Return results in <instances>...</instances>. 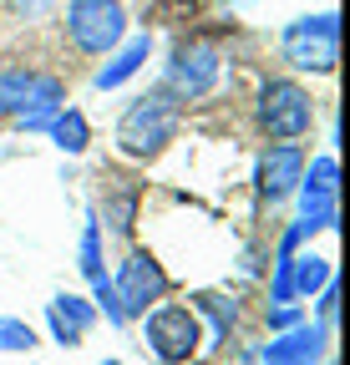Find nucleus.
<instances>
[{"mask_svg": "<svg viewBox=\"0 0 350 365\" xmlns=\"http://www.w3.org/2000/svg\"><path fill=\"white\" fill-rule=\"evenodd\" d=\"M173 137H178V102H173L168 91L138 97L117 122V148L127 158H158Z\"/></svg>", "mask_w": 350, "mask_h": 365, "instance_id": "obj_1", "label": "nucleus"}, {"mask_svg": "<svg viewBox=\"0 0 350 365\" xmlns=\"http://www.w3.org/2000/svg\"><path fill=\"white\" fill-rule=\"evenodd\" d=\"M279 51L294 71H310V76H330L340 61V16L320 11V16H299L284 26L279 36Z\"/></svg>", "mask_w": 350, "mask_h": 365, "instance_id": "obj_2", "label": "nucleus"}, {"mask_svg": "<svg viewBox=\"0 0 350 365\" xmlns=\"http://www.w3.org/2000/svg\"><path fill=\"white\" fill-rule=\"evenodd\" d=\"M254 117H259V127H264V137H274V143H294V137H304L315 127V102H310V91H304L299 81L274 76V81L259 86Z\"/></svg>", "mask_w": 350, "mask_h": 365, "instance_id": "obj_3", "label": "nucleus"}, {"mask_svg": "<svg viewBox=\"0 0 350 365\" xmlns=\"http://www.w3.org/2000/svg\"><path fill=\"white\" fill-rule=\"evenodd\" d=\"M143 335H148V350L163 360V365H188L203 345V325L188 304H153L143 309Z\"/></svg>", "mask_w": 350, "mask_h": 365, "instance_id": "obj_4", "label": "nucleus"}, {"mask_svg": "<svg viewBox=\"0 0 350 365\" xmlns=\"http://www.w3.org/2000/svg\"><path fill=\"white\" fill-rule=\"evenodd\" d=\"M66 36L81 56H107L127 36V11L122 0H71L66 6Z\"/></svg>", "mask_w": 350, "mask_h": 365, "instance_id": "obj_5", "label": "nucleus"}, {"mask_svg": "<svg viewBox=\"0 0 350 365\" xmlns=\"http://www.w3.org/2000/svg\"><path fill=\"white\" fill-rule=\"evenodd\" d=\"M66 107V81L51 71L6 66L0 71V117H26V112H61Z\"/></svg>", "mask_w": 350, "mask_h": 365, "instance_id": "obj_6", "label": "nucleus"}, {"mask_svg": "<svg viewBox=\"0 0 350 365\" xmlns=\"http://www.w3.org/2000/svg\"><path fill=\"white\" fill-rule=\"evenodd\" d=\"M218 71H224V56H218L213 41H188L173 51L168 61V76H163V91L173 102H198L218 86Z\"/></svg>", "mask_w": 350, "mask_h": 365, "instance_id": "obj_7", "label": "nucleus"}, {"mask_svg": "<svg viewBox=\"0 0 350 365\" xmlns=\"http://www.w3.org/2000/svg\"><path fill=\"white\" fill-rule=\"evenodd\" d=\"M112 289H117V299H122L127 319H133V314H143L148 304H158V299L168 294V274H163V264H158L148 249H133V254L117 264Z\"/></svg>", "mask_w": 350, "mask_h": 365, "instance_id": "obj_8", "label": "nucleus"}, {"mask_svg": "<svg viewBox=\"0 0 350 365\" xmlns=\"http://www.w3.org/2000/svg\"><path fill=\"white\" fill-rule=\"evenodd\" d=\"M299 173H304V148L299 143H274V148H264V158L254 168V188L264 203H284L299 188Z\"/></svg>", "mask_w": 350, "mask_h": 365, "instance_id": "obj_9", "label": "nucleus"}, {"mask_svg": "<svg viewBox=\"0 0 350 365\" xmlns=\"http://www.w3.org/2000/svg\"><path fill=\"white\" fill-rule=\"evenodd\" d=\"M325 350H330V330L320 325V319H315V325H310V319H299V325L269 335L264 365H320Z\"/></svg>", "mask_w": 350, "mask_h": 365, "instance_id": "obj_10", "label": "nucleus"}, {"mask_svg": "<svg viewBox=\"0 0 350 365\" xmlns=\"http://www.w3.org/2000/svg\"><path fill=\"white\" fill-rule=\"evenodd\" d=\"M46 325H51V340L61 350H76L86 340V330L97 325V304L92 299H81V294H56L46 304Z\"/></svg>", "mask_w": 350, "mask_h": 365, "instance_id": "obj_11", "label": "nucleus"}, {"mask_svg": "<svg viewBox=\"0 0 350 365\" xmlns=\"http://www.w3.org/2000/svg\"><path fill=\"white\" fill-rule=\"evenodd\" d=\"M112 61L97 71V91H117L122 81H133L143 66H148V56H153V36L143 31V36H122V46L117 51H107Z\"/></svg>", "mask_w": 350, "mask_h": 365, "instance_id": "obj_12", "label": "nucleus"}, {"mask_svg": "<svg viewBox=\"0 0 350 365\" xmlns=\"http://www.w3.org/2000/svg\"><path fill=\"white\" fill-rule=\"evenodd\" d=\"M46 137H51V143H56L66 158H81V153H86V143H92V127H86V117H81L76 107H61V112L51 117Z\"/></svg>", "mask_w": 350, "mask_h": 365, "instance_id": "obj_13", "label": "nucleus"}, {"mask_svg": "<svg viewBox=\"0 0 350 365\" xmlns=\"http://www.w3.org/2000/svg\"><path fill=\"white\" fill-rule=\"evenodd\" d=\"M289 274H294V299H315L335 269H330V259H320V254H294V259H289Z\"/></svg>", "mask_w": 350, "mask_h": 365, "instance_id": "obj_14", "label": "nucleus"}, {"mask_svg": "<svg viewBox=\"0 0 350 365\" xmlns=\"http://www.w3.org/2000/svg\"><path fill=\"white\" fill-rule=\"evenodd\" d=\"M193 314H208V319H213V345H224L229 330H234V319H239L234 299H224V294H198V309H193Z\"/></svg>", "mask_w": 350, "mask_h": 365, "instance_id": "obj_15", "label": "nucleus"}, {"mask_svg": "<svg viewBox=\"0 0 350 365\" xmlns=\"http://www.w3.org/2000/svg\"><path fill=\"white\" fill-rule=\"evenodd\" d=\"M76 259H81L76 269L86 274V279H97V274H107V269H102V223H97V218L81 228V249H76Z\"/></svg>", "mask_w": 350, "mask_h": 365, "instance_id": "obj_16", "label": "nucleus"}, {"mask_svg": "<svg viewBox=\"0 0 350 365\" xmlns=\"http://www.w3.org/2000/svg\"><path fill=\"white\" fill-rule=\"evenodd\" d=\"M107 223H112V234H133V223H138V188L133 182H122V193L107 203Z\"/></svg>", "mask_w": 350, "mask_h": 365, "instance_id": "obj_17", "label": "nucleus"}, {"mask_svg": "<svg viewBox=\"0 0 350 365\" xmlns=\"http://www.w3.org/2000/svg\"><path fill=\"white\" fill-rule=\"evenodd\" d=\"M86 284H92V304L107 314V325H112V330H122V325H127V309H122V299H117L112 279H107V274H97V279H86Z\"/></svg>", "mask_w": 350, "mask_h": 365, "instance_id": "obj_18", "label": "nucleus"}, {"mask_svg": "<svg viewBox=\"0 0 350 365\" xmlns=\"http://www.w3.org/2000/svg\"><path fill=\"white\" fill-rule=\"evenodd\" d=\"M0 350H36V330L16 314H0Z\"/></svg>", "mask_w": 350, "mask_h": 365, "instance_id": "obj_19", "label": "nucleus"}, {"mask_svg": "<svg viewBox=\"0 0 350 365\" xmlns=\"http://www.w3.org/2000/svg\"><path fill=\"white\" fill-rule=\"evenodd\" d=\"M269 335H279V330H289V325H299V319H304V309L294 304V299H284V304H269Z\"/></svg>", "mask_w": 350, "mask_h": 365, "instance_id": "obj_20", "label": "nucleus"}, {"mask_svg": "<svg viewBox=\"0 0 350 365\" xmlns=\"http://www.w3.org/2000/svg\"><path fill=\"white\" fill-rule=\"evenodd\" d=\"M315 299H320V325H325V330H335V314H340V289H335V274L325 279V289H320Z\"/></svg>", "mask_w": 350, "mask_h": 365, "instance_id": "obj_21", "label": "nucleus"}, {"mask_svg": "<svg viewBox=\"0 0 350 365\" xmlns=\"http://www.w3.org/2000/svg\"><path fill=\"white\" fill-rule=\"evenodd\" d=\"M46 6H51V0H11V11H16V16H26V21H31V16H41Z\"/></svg>", "mask_w": 350, "mask_h": 365, "instance_id": "obj_22", "label": "nucleus"}, {"mask_svg": "<svg viewBox=\"0 0 350 365\" xmlns=\"http://www.w3.org/2000/svg\"><path fill=\"white\" fill-rule=\"evenodd\" d=\"M102 365H122V360H102Z\"/></svg>", "mask_w": 350, "mask_h": 365, "instance_id": "obj_23", "label": "nucleus"}]
</instances>
